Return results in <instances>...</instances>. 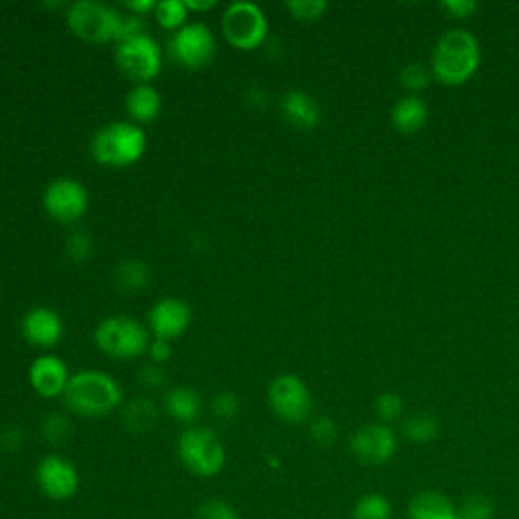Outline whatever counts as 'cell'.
Returning <instances> with one entry per match:
<instances>
[{"label":"cell","mask_w":519,"mask_h":519,"mask_svg":"<svg viewBox=\"0 0 519 519\" xmlns=\"http://www.w3.org/2000/svg\"><path fill=\"white\" fill-rule=\"evenodd\" d=\"M481 65V45L467 29H451L444 33L432 51V78L444 86L467 84Z\"/></svg>","instance_id":"cell-1"},{"label":"cell","mask_w":519,"mask_h":519,"mask_svg":"<svg viewBox=\"0 0 519 519\" xmlns=\"http://www.w3.org/2000/svg\"><path fill=\"white\" fill-rule=\"evenodd\" d=\"M120 384L100 369H84L73 374L63 394L65 406L78 416H106L122 404Z\"/></svg>","instance_id":"cell-2"},{"label":"cell","mask_w":519,"mask_h":519,"mask_svg":"<svg viewBox=\"0 0 519 519\" xmlns=\"http://www.w3.org/2000/svg\"><path fill=\"white\" fill-rule=\"evenodd\" d=\"M146 144V134L138 124L116 120L96 130L90 142V153L102 167L126 169L144 157Z\"/></svg>","instance_id":"cell-3"},{"label":"cell","mask_w":519,"mask_h":519,"mask_svg":"<svg viewBox=\"0 0 519 519\" xmlns=\"http://www.w3.org/2000/svg\"><path fill=\"white\" fill-rule=\"evenodd\" d=\"M177 455L183 467L203 479L215 477L226 467V447L211 428L191 426L181 432Z\"/></svg>","instance_id":"cell-4"},{"label":"cell","mask_w":519,"mask_h":519,"mask_svg":"<svg viewBox=\"0 0 519 519\" xmlns=\"http://www.w3.org/2000/svg\"><path fill=\"white\" fill-rule=\"evenodd\" d=\"M67 27L71 33L94 45L118 41L122 13L98 0H78L67 9Z\"/></svg>","instance_id":"cell-5"},{"label":"cell","mask_w":519,"mask_h":519,"mask_svg":"<svg viewBox=\"0 0 519 519\" xmlns=\"http://www.w3.org/2000/svg\"><path fill=\"white\" fill-rule=\"evenodd\" d=\"M94 339L102 353L122 361L140 357L142 353L148 351V345H151L148 329L136 319L126 315H114L100 321Z\"/></svg>","instance_id":"cell-6"},{"label":"cell","mask_w":519,"mask_h":519,"mask_svg":"<svg viewBox=\"0 0 519 519\" xmlns=\"http://www.w3.org/2000/svg\"><path fill=\"white\" fill-rule=\"evenodd\" d=\"M221 31H224V37L232 47L240 51H252L264 45L268 39V19L256 3L238 0V3H232L224 11Z\"/></svg>","instance_id":"cell-7"},{"label":"cell","mask_w":519,"mask_h":519,"mask_svg":"<svg viewBox=\"0 0 519 519\" xmlns=\"http://www.w3.org/2000/svg\"><path fill=\"white\" fill-rule=\"evenodd\" d=\"M116 65L128 80L151 84L163 69L161 45L151 35L120 43L116 47Z\"/></svg>","instance_id":"cell-8"},{"label":"cell","mask_w":519,"mask_h":519,"mask_svg":"<svg viewBox=\"0 0 519 519\" xmlns=\"http://www.w3.org/2000/svg\"><path fill=\"white\" fill-rule=\"evenodd\" d=\"M268 404L280 420L299 424L313 412V394L299 376L282 374L268 386Z\"/></svg>","instance_id":"cell-9"},{"label":"cell","mask_w":519,"mask_h":519,"mask_svg":"<svg viewBox=\"0 0 519 519\" xmlns=\"http://www.w3.org/2000/svg\"><path fill=\"white\" fill-rule=\"evenodd\" d=\"M43 207L59 224H76L90 207V193L73 177H57L43 191Z\"/></svg>","instance_id":"cell-10"},{"label":"cell","mask_w":519,"mask_h":519,"mask_svg":"<svg viewBox=\"0 0 519 519\" xmlns=\"http://www.w3.org/2000/svg\"><path fill=\"white\" fill-rule=\"evenodd\" d=\"M169 57L185 69L207 67L217 51L215 35L205 23H187L169 39Z\"/></svg>","instance_id":"cell-11"},{"label":"cell","mask_w":519,"mask_h":519,"mask_svg":"<svg viewBox=\"0 0 519 519\" xmlns=\"http://www.w3.org/2000/svg\"><path fill=\"white\" fill-rule=\"evenodd\" d=\"M349 449L359 463L380 467L396 455L398 438L388 424H367L351 436Z\"/></svg>","instance_id":"cell-12"},{"label":"cell","mask_w":519,"mask_h":519,"mask_svg":"<svg viewBox=\"0 0 519 519\" xmlns=\"http://www.w3.org/2000/svg\"><path fill=\"white\" fill-rule=\"evenodd\" d=\"M37 485L39 489L55 501H67L80 489V473L69 459L59 455H49L37 465Z\"/></svg>","instance_id":"cell-13"},{"label":"cell","mask_w":519,"mask_h":519,"mask_svg":"<svg viewBox=\"0 0 519 519\" xmlns=\"http://www.w3.org/2000/svg\"><path fill=\"white\" fill-rule=\"evenodd\" d=\"M71 380L67 363L53 355H41L37 357L29 367V384L41 398H57L63 396L67 390V384Z\"/></svg>","instance_id":"cell-14"},{"label":"cell","mask_w":519,"mask_h":519,"mask_svg":"<svg viewBox=\"0 0 519 519\" xmlns=\"http://www.w3.org/2000/svg\"><path fill=\"white\" fill-rule=\"evenodd\" d=\"M191 319L193 313L189 303L169 296V299H161L157 305H153L151 313H148V327H151L155 337L173 341L189 329Z\"/></svg>","instance_id":"cell-15"},{"label":"cell","mask_w":519,"mask_h":519,"mask_svg":"<svg viewBox=\"0 0 519 519\" xmlns=\"http://www.w3.org/2000/svg\"><path fill=\"white\" fill-rule=\"evenodd\" d=\"M21 333L29 345L39 349H49L61 343L65 325L57 311L49 307H35L25 313L21 321Z\"/></svg>","instance_id":"cell-16"},{"label":"cell","mask_w":519,"mask_h":519,"mask_svg":"<svg viewBox=\"0 0 519 519\" xmlns=\"http://www.w3.org/2000/svg\"><path fill=\"white\" fill-rule=\"evenodd\" d=\"M280 110L284 120L296 130H313L321 122V108L317 100L303 90L286 92L280 100Z\"/></svg>","instance_id":"cell-17"},{"label":"cell","mask_w":519,"mask_h":519,"mask_svg":"<svg viewBox=\"0 0 519 519\" xmlns=\"http://www.w3.org/2000/svg\"><path fill=\"white\" fill-rule=\"evenodd\" d=\"M163 110L161 92L151 84H136L126 94V112L134 124H148L159 118Z\"/></svg>","instance_id":"cell-18"},{"label":"cell","mask_w":519,"mask_h":519,"mask_svg":"<svg viewBox=\"0 0 519 519\" xmlns=\"http://www.w3.org/2000/svg\"><path fill=\"white\" fill-rule=\"evenodd\" d=\"M428 122V106L420 96H404L392 108V124L402 134H416Z\"/></svg>","instance_id":"cell-19"},{"label":"cell","mask_w":519,"mask_h":519,"mask_svg":"<svg viewBox=\"0 0 519 519\" xmlns=\"http://www.w3.org/2000/svg\"><path fill=\"white\" fill-rule=\"evenodd\" d=\"M410 519H459V511L438 491H422L410 501Z\"/></svg>","instance_id":"cell-20"},{"label":"cell","mask_w":519,"mask_h":519,"mask_svg":"<svg viewBox=\"0 0 519 519\" xmlns=\"http://www.w3.org/2000/svg\"><path fill=\"white\" fill-rule=\"evenodd\" d=\"M201 408H203L201 396L193 388L177 386V388L169 390L165 396V410L177 422H183V424L195 422L201 414Z\"/></svg>","instance_id":"cell-21"},{"label":"cell","mask_w":519,"mask_h":519,"mask_svg":"<svg viewBox=\"0 0 519 519\" xmlns=\"http://www.w3.org/2000/svg\"><path fill=\"white\" fill-rule=\"evenodd\" d=\"M159 410L151 398H134L122 408V424L132 434H146L157 426Z\"/></svg>","instance_id":"cell-22"},{"label":"cell","mask_w":519,"mask_h":519,"mask_svg":"<svg viewBox=\"0 0 519 519\" xmlns=\"http://www.w3.org/2000/svg\"><path fill=\"white\" fill-rule=\"evenodd\" d=\"M112 280L120 292L136 294L142 292L148 282H151V270L138 258H126L116 266Z\"/></svg>","instance_id":"cell-23"},{"label":"cell","mask_w":519,"mask_h":519,"mask_svg":"<svg viewBox=\"0 0 519 519\" xmlns=\"http://www.w3.org/2000/svg\"><path fill=\"white\" fill-rule=\"evenodd\" d=\"M438 430H440V424L438 420L428 414V412H416V414H410L404 424H402V432L404 436L410 440V442H416V444H424V442H430L438 436Z\"/></svg>","instance_id":"cell-24"},{"label":"cell","mask_w":519,"mask_h":519,"mask_svg":"<svg viewBox=\"0 0 519 519\" xmlns=\"http://www.w3.org/2000/svg\"><path fill=\"white\" fill-rule=\"evenodd\" d=\"M189 15L191 13L185 7V0H161L155 9L157 23L165 31H173V33H177L179 29H183L187 25Z\"/></svg>","instance_id":"cell-25"},{"label":"cell","mask_w":519,"mask_h":519,"mask_svg":"<svg viewBox=\"0 0 519 519\" xmlns=\"http://www.w3.org/2000/svg\"><path fill=\"white\" fill-rule=\"evenodd\" d=\"M353 519H392V503L380 493H367L355 503Z\"/></svg>","instance_id":"cell-26"},{"label":"cell","mask_w":519,"mask_h":519,"mask_svg":"<svg viewBox=\"0 0 519 519\" xmlns=\"http://www.w3.org/2000/svg\"><path fill=\"white\" fill-rule=\"evenodd\" d=\"M41 434L49 444L59 447V444H65L73 434L71 420L61 412H51L41 422Z\"/></svg>","instance_id":"cell-27"},{"label":"cell","mask_w":519,"mask_h":519,"mask_svg":"<svg viewBox=\"0 0 519 519\" xmlns=\"http://www.w3.org/2000/svg\"><path fill=\"white\" fill-rule=\"evenodd\" d=\"M432 71L430 67L422 65V63H410L400 71V84L410 90L414 96H418V92L426 90L432 82Z\"/></svg>","instance_id":"cell-28"},{"label":"cell","mask_w":519,"mask_h":519,"mask_svg":"<svg viewBox=\"0 0 519 519\" xmlns=\"http://www.w3.org/2000/svg\"><path fill=\"white\" fill-rule=\"evenodd\" d=\"M286 9L296 21L311 23V21H319L327 13L329 5L325 0H288Z\"/></svg>","instance_id":"cell-29"},{"label":"cell","mask_w":519,"mask_h":519,"mask_svg":"<svg viewBox=\"0 0 519 519\" xmlns=\"http://www.w3.org/2000/svg\"><path fill=\"white\" fill-rule=\"evenodd\" d=\"M94 244L92 238L86 232H71L65 240V254L73 260V262H86L92 256Z\"/></svg>","instance_id":"cell-30"},{"label":"cell","mask_w":519,"mask_h":519,"mask_svg":"<svg viewBox=\"0 0 519 519\" xmlns=\"http://www.w3.org/2000/svg\"><path fill=\"white\" fill-rule=\"evenodd\" d=\"M197 519H240V515L228 501L207 499L197 507Z\"/></svg>","instance_id":"cell-31"},{"label":"cell","mask_w":519,"mask_h":519,"mask_svg":"<svg viewBox=\"0 0 519 519\" xmlns=\"http://www.w3.org/2000/svg\"><path fill=\"white\" fill-rule=\"evenodd\" d=\"M211 410L219 420H234L240 414V398L234 392H219L213 396Z\"/></svg>","instance_id":"cell-32"},{"label":"cell","mask_w":519,"mask_h":519,"mask_svg":"<svg viewBox=\"0 0 519 519\" xmlns=\"http://www.w3.org/2000/svg\"><path fill=\"white\" fill-rule=\"evenodd\" d=\"M459 519H493V505L481 495L469 497L459 509Z\"/></svg>","instance_id":"cell-33"},{"label":"cell","mask_w":519,"mask_h":519,"mask_svg":"<svg viewBox=\"0 0 519 519\" xmlns=\"http://www.w3.org/2000/svg\"><path fill=\"white\" fill-rule=\"evenodd\" d=\"M376 412L382 422H394L404 414V400L394 392H386L376 400Z\"/></svg>","instance_id":"cell-34"},{"label":"cell","mask_w":519,"mask_h":519,"mask_svg":"<svg viewBox=\"0 0 519 519\" xmlns=\"http://www.w3.org/2000/svg\"><path fill=\"white\" fill-rule=\"evenodd\" d=\"M311 438L319 447H331L337 440V424L329 416H319L311 422Z\"/></svg>","instance_id":"cell-35"},{"label":"cell","mask_w":519,"mask_h":519,"mask_svg":"<svg viewBox=\"0 0 519 519\" xmlns=\"http://www.w3.org/2000/svg\"><path fill=\"white\" fill-rule=\"evenodd\" d=\"M142 35H148L146 33V23L142 17H136V15H122V23H120V31H118V45L120 43H126V41H132V39H138Z\"/></svg>","instance_id":"cell-36"},{"label":"cell","mask_w":519,"mask_h":519,"mask_svg":"<svg viewBox=\"0 0 519 519\" xmlns=\"http://www.w3.org/2000/svg\"><path fill=\"white\" fill-rule=\"evenodd\" d=\"M442 9L455 19H467L477 13L479 5L475 3V0H444Z\"/></svg>","instance_id":"cell-37"},{"label":"cell","mask_w":519,"mask_h":519,"mask_svg":"<svg viewBox=\"0 0 519 519\" xmlns=\"http://www.w3.org/2000/svg\"><path fill=\"white\" fill-rule=\"evenodd\" d=\"M138 380H140L142 386L151 388V390H153V388H161V386L165 384V372H163V367L157 365V363L144 365L140 376H138Z\"/></svg>","instance_id":"cell-38"},{"label":"cell","mask_w":519,"mask_h":519,"mask_svg":"<svg viewBox=\"0 0 519 519\" xmlns=\"http://www.w3.org/2000/svg\"><path fill=\"white\" fill-rule=\"evenodd\" d=\"M148 355H151L153 363L163 365L173 357V345L167 339L155 337V339H151V345H148Z\"/></svg>","instance_id":"cell-39"},{"label":"cell","mask_w":519,"mask_h":519,"mask_svg":"<svg viewBox=\"0 0 519 519\" xmlns=\"http://www.w3.org/2000/svg\"><path fill=\"white\" fill-rule=\"evenodd\" d=\"M23 442H25V432L19 426H9L3 430V434H0V447L9 453L19 451L23 447Z\"/></svg>","instance_id":"cell-40"},{"label":"cell","mask_w":519,"mask_h":519,"mask_svg":"<svg viewBox=\"0 0 519 519\" xmlns=\"http://www.w3.org/2000/svg\"><path fill=\"white\" fill-rule=\"evenodd\" d=\"M130 15H136V17H148L151 13H155L157 9V3L155 0H130V3H124L122 5Z\"/></svg>","instance_id":"cell-41"},{"label":"cell","mask_w":519,"mask_h":519,"mask_svg":"<svg viewBox=\"0 0 519 519\" xmlns=\"http://www.w3.org/2000/svg\"><path fill=\"white\" fill-rule=\"evenodd\" d=\"M185 7L189 13H205L217 7L215 0H185Z\"/></svg>","instance_id":"cell-42"}]
</instances>
